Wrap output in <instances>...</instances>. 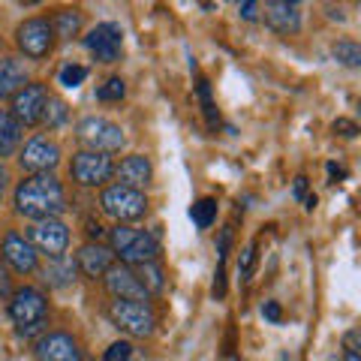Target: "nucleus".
Here are the masks:
<instances>
[{
  "mask_svg": "<svg viewBox=\"0 0 361 361\" xmlns=\"http://www.w3.org/2000/svg\"><path fill=\"white\" fill-rule=\"evenodd\" d=\"M16 211L33 223L61 217L66 211V193L51 172L30 175L16 187Z\"/></svg>",
  "mask_w": 361,
  "mask_h": 361,
  "instance_id": "1",
  "label": "nucleus"
},
{
  "mask_svg": "<svg viewBox=\"0 0 361 361\" xmlns=\"http://www.w3.org/2000/svg\"><path fill=\"white\" fill-rule=\"evenodd\" d=\"M111 247L109 250L121 259V265H145V262H157V253H160V244L151 232L145 229H130V226H115L109 235Z\"/></svg>",
  "mask_w": 361,
  "mask_h": 361,
  "instance_id": "2",
  "label": "nucleus"
},
{
  "mask_svg": "<svg viewBox=\"0 0 361 361\" xmlns=\"http://www.w3.org/2000/svg\"><path fill=\"white\" fill-rule=\"evenodd\" d=\"M99 208H103L106 217H111L118 226H123V223L142 220L145 214H148V199H145L142 190L111 184L103 190V196H99Z\"/></svg>",
  "mask_w": 361,
  "mask_h": 361,
  "instance_id": "3",
  "label": "nucleus"
},
{
  "mask_svg": "<svg viewBox=\"0 0 361 361\" xmlns=\"http://www.w3.org/2000/svg\"><path fill=\"white\" fill-rule=\"evenodd\" d=\"M9 316L18 325L21 337L37 334L45 325V295L33 286H21L9 295Z\"/></svg>",
  "mask_w": 361,
  "mask_h": 361,
  "instance_id": "4",
  "label": "nucleus"
},
{
  "mask_svg": "<svg viewBox=\"0 0 361 361\" xmlns=\"http://www.w3.org/2000/svg\"><path fill=\"white\" fill-rule=\"evenodd\" d=\"M75 139L85 145V151H97V154H118L123 148V130L118 127V123H111L106 118H85L78 121L75 127Z\"/></svg>",
  "mask_w": 361,
  "mask_h": 361,
  "instance_id": "5",
  "label": "nucleus"
},
{
  "mask_svg": "<svg viewBox=\"0 0 361 361\" xmlns=\"http://www.w3.org/2000/svg\"><path fill=\"white\" fill-rule=\"evenodd\" d=\"M109 316L130 337H151L157 329V316L148 301H111Z\"/></svg>",
  "mask_w": 361,
  "mask_h": 361,
  "instance_id": "6",
  "label": "nucleus"
},
{
  "mask_svg": "<svg viewBox=\"0 0 361 361\" xmlns=\"http://www.w3.org/2000/svg\"><path fill=\"white\" fill-rule=\"evenodd\" d=\"M70 175L78 187H103L106 180L115 175V163H111L109 154L78 151L70 163Z\"/></svg>",
  "mask_w": 361,
  "mask_h": 361,
  "instance_id": "7",
  "label": "nucleus"
},
{
  "mask_svg": "<svg viewBox=\"0 0 361 361\" xmlns=\"http://www.w3.org/2000/svg\"><path fill=\"white\" fill-rule=\"evenodd\" d=\"M27 241L33 244L37 253H45L49 259H61L66 253V247H70V229H66V223L61 217L39 220V223H33Z\"/></svg>",
  "mask_w": 361,
  "mask_h": 361,
  "instance_id": "8",
  "label": "nucleus"
},
{
  "mask_svg": "<svg viewBox=\"0 0 361 361\" xmlns=\"http://www.w3.org/2000/svg\"><path fill=\"white\" fill-rule=\"evenodd\" d=\"M16 42H18V49L25 51V58H30V61L49 58V51L54 45L51 21L49 18H27L16 33Z\"/></svg>",
  "mask_w": 361,
  "mask_h": 361,
  "instance_id": "9",
  "label": "nucleus"
},
{
  "mask_svg": "<svg viewBox=\"0 0 361 361\" xmlns=\"http://www.w3.org/2000/svg\"><path fill=\"white\" fill-rule=\"evenodd\" d=\"M85 49L103 63H115L123 51V30L115 21H103L85 37Z\"/></svg>",
  "mask_w": 361,
  "mask_h": 361,
  "instance_id": "10",
  "label": "nucleus"
},
{
  "mask_svg": "<svg viewBox=\"0 0 361 361\" xmlns=\"http://www.w3.org/2000/svg\"><path fill=\"white\" fill-rule=\"evenodd\" d=\"M18 163H21L25 172L45 175V172H51V169L61 163V148H58V142L45 139V135H33L25 148H21Z\"/></svg>",
  "mask_w": 361,
  "mask_h": 361,
  "instance_id": "11",
  "label": "nucleus"
},
{
  "mask_svg": "<svg viewBox=\"0 0 361 361\" xmlns=\"http://www.w3.org/2000/svg\"><path fill=\"white\" fill-rule=\"evenodd\" d=\"M45 103H49V90H45V85L33 82V85H25L13 97V109H9V115H13L21 127H33V123L42 121Z\"/></svg>",
  "mask_w": 361,
  "mask_h": 361,
  "instance_id": "12",
  "label": "nucleus"
},
{
  "mask_svg": "<svg viewBox=\"0 0 361 361\" xmlns=\"http://www.w3.org/2000/svg\"><path fill=\"white\" fill-rule=\"evenodd\" d=\"M106 289L115 301H148V292L139 283L135 271L130 265H111L106 271Z\"/></svg>",
  "mask_w": 361,
  "mask_h": 361,
  "instance_id": "13",
  "label": "nucleus"
},
{
  "mask_svg": "<svg viewBox=\"0 0 361 361\" xmlns=\"http://www.w3.org/2000/svg\"><path fill=\"white\" fill-rule=\"evenodd\" d=\"M33 355H37V361H82V349H78V343L70 334L51 331L37 341Z\"/></svg>",
  "mask_w": 361,
  "mask_h": 361,
  "instance_id": "14",
  "label": "nucleus"
},
{
  "mask_svg": "<svg viewBox=\"0 0 361 361\" xmlns=\"http://www.w3.org/2000/svg\"><path fill=\"white\" fill-rule=\"evenodd\" d=\"M0 253H4V262L13 271H18V274H30V271H37V265H39V253L33 250V244L18 232L6 235Z\"/></svg>",
  "mask_w": 361,
  "mask_h": 361,
  "instance_id": "15",
  "label": "nucleus"
},
{
  "mask_svg": "<svg viewBox=\"0 0 361 361\" xmlns=\"http://www.w3.org/2000/svg\"><path fill=\"white\" fill-rule=\"evenodd\" d=\"M262 18L265 25L274 30V33H298L301 30V9L298 4H289V0H274V4H265L262 6Z\"/></svg>",
  "mask_w": 361,
  "mask_h": 361,
  "instance_id": "16",
  "label": "nucleus"
},
{
  "mask_svg": "<svg viewBox=\"0 0 361 361\" xmlns=\"http://www.w3.org/2000/svg\"><path fill=\"white\" fill-rule=\"evenodd\" d=\"M111 253L109 247H103L99 241H87L78 247V253H75V268L82 271L85 277L90 280H97V277H106V271L111 268Z\"/></svg>",
  "mask_w": 361,
  "mask_h": 361,
  "instance_id": "17",
  "label": "nucleus"
},
{
  "mask_svg": "<svg viewBox=\"0 0 361 361\" xmlns=\"http://www.w3.org/2000/svg\"><path fill=\"white\" fill-rule=\"evenodd\" d=\"M115 175H118V184L133 187V190H142V187H148V184H151L154 169H151V160H148V157L133 154V157H127V160H121V166L115 169Z\"/></svg>",
  "mask_w": 361,
  "mask_h": 361,
  "instance_id": "18",
  "label": "nucleus"
},
{
  "mask_svg": "<svg viewBox=\"0 0 361 361\" xmlns=\"http://www.w3.org/2000/svg\"><path fill=\"white\" fill-rule=\"evenodd\" d=\"M27 85V70L25 63L16 58H0V99H13L21 87Z\"/></svg>",
  "mask_w": 361,
  "mask_h": 361,
  "instance_id": "19",
  "label": "nucleus"
},
{
  "mask_svg": "<svg viewBox=\"0 0 361 361\" xmlns=\"http://www.w3.org/2000/svg\"><path fill=\"white\" fill-rule=\"evenodd\" d=\"M21 145V123L9 115V109H0V160L13 157Z\"/></svg>",
  "mask_w": 361,
  "mask_h": 361,
  "instance_id": "20",
  "label": "nucleus"
},
{
  "mask_svg": "<svg viewBox=\"0 0 361 361\" xmlns=\"http://www.w3.org/2000/svg\"><path fill=\"white\" fill-rule=\"evenodd\" d=\"M75 271L78 268H75L73 259L61 256V259H49V265L42 268V277H45V283H49V286L63 289V286H70L75 280Z\"/></svg>",
  "mask_w": 361,
  "mask_h": 361,
  "instance_id": "21",
  "label": "nucleus"
},
{
  "mask_svg": "<svg viewBox=\"0 0 361 361\" xmlns=\"http://www.w3.org/2000/svg\"><path fill=\"white\" fill-rule=\"evenodd\" d=\"M51 30H54V37H61V39L78 37V30H82V13H75V9H61L51 21Z\"/></svg>",
  "mask_w": 361,
  "mask_h": 361,
  "instance_id": "22",
  "label": "nucleus"
},
{
  "mask_svg": "<svg viewBox=\"0 0 361 361\" xmlns=\"http://www.w3.org/2000/svg\"><path fill=\"white\" fill-rule=\"evenodd\" d=\"M135 277H139V283L145 286V292L148 295H154V292H163L166 286V277H163V268L157 262H145V265H135Z\"/></svg>",
  "mask_w": 361,
  "mask_h": 361,
  "instance_id": "23",
  "label": "nucleus"
},
{
  "mask_svg": "<svg viewBox=\"0 0 361 361\" xmlns=\"http://www.w3.org/2000/svg\"><path fill=\"white\" fill-rule=\"evenodd\" d=\"M190 220L196 223V229H211V223L217 220V199H199L193 202V208H190Z\"/></svg>",
  "mask_w": 361,
  "mask_h": 361,
  "instance_id": "24",
  "label": "nucleus"
},
{
  "mask_svg": "<svg viewBox=\"0 0 361 361\" xmlns=\"http://www.w3.org/2000/svg\"><path fill=\"white\" fill-rule=\"evenodd\" d=\"M331 58L337 63H343V66H361V45L353 42V39H341V42H334L331 45Z\"/></svg>",
  "mask_w": 361,
  "mask_h": 361,
  "instance_id": "25",
  "label": "nucleus"
},
{
  "mask_svg": "<svg viewBox=\"0 0 361 361\" xmlns=\"http://www.w3.org/2000/svg\"><path fill=\"white\" fill-rule=\"evenodd\" d=\"M66 115H70V109L61 97H49V103L42 109V123H49V127H63L66 123Z\"/></svg>",
  "mask_w": 361,
  "mask_h": 361,
  "instance_id": "26",
  "label": "nucleus"
},
{
  "mask_svg": "<svg viewBox=\"0 0 361 361\" xmlns=\"http://www.w3.org/2000/svg\"><path fill=\"white\" fill-rule=\"evenodd\" d=\"M123 94H127V85H123V78H118V75H111L106 85L97 87L99 103H118V99H123Z\"/></svg>",
  "mask_w": 361,
  "mask_h": 361,
  "instance_id": "27",
  "label": "nucleus"
},
{
  "mask_svg": "<svg viewBox=\"0 0 361 361\" xmlns=\"http://www.w3.org/2000/svg\"><path fill=\"white\" fill-rule=\"evenodd\" d=\"M87 78V66H78V63H70L61 70V85L63 87H78Z\"/></svg>",
  "mask_w": 361,
  "mask_h": 361,
  "instance_id": "28",
  "label": "nucleus"
},
{
  "mask_svg": "<svg viewBox=\"0 0 361 361\" xmlns=\"http://www.w3.org/2000/svg\"><path fill=\"white\" fill-rule=\"evenodd\" d=\"M196 90H199L202 109H205V115H208V123H211V127H217V111H214V103H211V87H208V82H205V78H199Z\"/></svg>",
  "mask_w": 361,
  "mask_h": 361,
  "instance_id": "29",
  "label": "nucleus"
},
{
  "mask_svg": "<svg viewBox=\"0 0 361 361\" xmlns=\"http://www.w3.org/2000/svg\"><path fill=\"white\" fill-rule=\"evenodd\" d=\"M133 358V343L130 341H118V343H111L106 349V355L103 361H130Z\"/></svg>",
  "mask_w": 361,
  "mask_h": 361,
  "instance_id": "30",
  "label": "nucleus"
},
{
  "mask_svg": "<svg viewBox=\"0 0 361 361\" xmlns=\"http://www.w3.org/2000/svg\"><path fill=\"white\" fill-rule=\"evenodd\" d=\"M253 262H256V247L250 244V247H244V253H241V259H238V277H241V280L250 277Z\"/></svg>",
  "mask_w": 361,
  "mask_h": 361,
  "instance_id": "31",
  "label": "nucleus"
},
{
  "mask_svg": "<svg viewBox=\"0 0 361 361\" xmlns=\"http://www.w3.org/2000/svg\"><path fill=\"white\" fill-rule=\"evenodd\" d=\"M262 316H265L268 322H274V325H277L280 319H283V310H280V304H277V301H265V304H262Z\"/></svg>",
  "mask_w": 361,
  "mask_h": 361,
  "instance_id": "32",
  "label": "nucleus"
},
{
  "mask_svg": "<svg viewBox=\"0 0 361 361\" xmlns=\"http://www.w3.org/2000/svg\"><path fill=\"white\" fill-rule=\"evenodd\" d=\"M334 133L346 135V139H355V135H358V127H355L353 121H346V118H337V121H334Z\"/></svg>",
  "mask_w": 361,
  "mask_h": 361,
  "instance_id": "33",
  "label": "nucleus"
},
{
  "mask_svg": "<svg viewBox=\"0 0 361 361\" xmlns=\"http://www.w3.org/2000/svg\"><path fill=\"white\" fill-rule=\"evenodd\" d=\"M6 295H13V283H9V271H6V265L0 262V298H6Z\"/></svg>",
  "mask_w": 361,
  "mask_h": 361,
  "instance_id": "34",
  "label": "nucleus"
},
{
  "mask_svg": "<svg viewBox=\"0 0 361 361\" xmlns=\"http://www.w3.org/2000/svg\"><path fill=\"white\" fill-rule=\"evenodd\" d=\"M292 196L301 199V202H304V196H307V178H304V175H298V178H295V187H292Z\"/></svg>",
  "mask_w": 361,
  "mask_h": 361,
  "instance_id": "35",
  "label": "nucleus"
},
{
  "mask_svg": "<svg viewBox=\"0 0 361 361\" xmlns=\"http://www.w3.org/2000/svg\"><path fill=\"white\" fill-rule=\"evenodd\" d=\"M238 13H241V18H247V21H256V18H259V6H256V4H241Z\"/></svg>",
  "mask_w": 361,
  "mask_h": 361,
  "instance_id": "36",
  "label": "nucleus"
},
{
  "mask_svg": "<svg viewBox=\"0 0 361 361\" xmlns=\"http://www.w3.org/2000/svg\"><path fill=\"white\" fill-rule=\"evenodd\" d=\"M343 346H346V353H355L358 355V331H346Z\"/></svg>",
  "mask_w": 361,
  "mask_h": 361,
  "instance_id": "37",
  "label": "nucleus"
},
{
  "mask_svg": "<svg viewBox=\"0 0 361 361\" xmlns=\"http://www.w3.org/2000/svg\"><path fill=\"white\" fill-rule=\"evenodd\" d=\"M6 187H9V172H6V166L0 163V199H4V193H6Z\"/></svg>",
  "mask_w": 361,
  "mask_h": 361,
  "instance_id": "38",
  "label": "nucleus"
},
{
  "mask_svg": "<svg viewBox=\"0 0 361 361\" xmlns=\"http://www.w3.org/2000/svg\"><path fill=\"white\" fill-rule=\"evenodd\" d=\"M329 175H331V178H334V175H337V178H343L346 172H343V169H337L334 163H329Z\"/></svg>",
  "mask_w": 361,
  "mask_h": 361,
  "instance_id": "39",
  "label": "nucleus"
},
{
  "mask_svg": "<svg viewBox=\"0 0 361 361\" xmlns=\"http://www.w3.org/2000/svg\"><path fill=\"white\" fill-rule=\"evenodd\" d=\"M343 361H361V358H358L355 353H346V355H343Z\"/></svg>",
  "mask_w": 361,
  "mask_h": 361,
  "instance_id": "40",
  "label": "nucleus"
},
{
  "mask_svg": "<svg viewBox=\"0 0 361 361\" xmlns=\"http://www.w3.org/2000/svg\"><path fill=\"white\" fill-rule=\"evenodd\" d=\"M229 361H238V358H229Z\"/></svg>",
  "mask_w": 361,
  "mask_h": 361,
  "instance_id": "41",
  "label": "nucleus"
}]
</instances>
